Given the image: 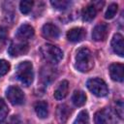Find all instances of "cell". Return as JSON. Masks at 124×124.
<instances>
[{"mask_svg": "<svg viewBox=\"0 0 124 124\" xmlns=\"http://www.w3.org/2000/svg\"><path fill=\"white\" fill-rule=\"evenodd\" d=\"M87 88L97 97H105L108 93V88L107 83L99 78H93L88 79L87 81Z\"/></svg>", "mask_w": 124, "mask_h": 124, "instance_id": "277c9868", "label": "cell"}, {"mask_svg": "<svg viewBox=\"0 0 124 124\" xmlns=\"http://www.w3.org/2000/svg\"><path fill=\"white\" fill-rule=\"evenodd\" d=\"M8 106L6 105L5 101L3 99H0V119H3L8 114Z\"/></svg>", "mask_w": 124, "mask_h": 124, "instance_id": "d4e9b609", "label": "cell"}, {"mask_svg": "<svg viewBox=\"0 0 124 124\" xmlns=\"http://www.w3.org/2000/svg\"><path fill=\"white\" fill-rule=\"evenodd\" d=\"M40 53L46 61H47L51 64H57L63 58L62 50L58 46L50 45V44L43 45L40 47Z\"/></svg>", "mask_w": 124, "mask_h": 124, "instance_id": "3957f363", "label": "cell"}, {"mask_svg": "<svg viewBox=\"0 0 124 124\" xmlns=\"http://www.w3.org/2000/svg\"><path fill=\"white\" fill-rule=\"evenodd\" d=\"M10 68H11V65L8 61L4 59H0V76L6 75L10 71Z\"/></svg>", "mask_w": 124, "mask_h": 124, "instance_id": "cb8c5ba5", "label": "cell"}, {"mask_svg": "<svg viewBox=\"0 0 124 124\" xmlns=\"http://www.w3.org/2000/svg\"><path fill=\"white\" fill-rule=\"evenodd\" d=\"M108 34V26L107 23L97 24L92 31V39L96 42H103L107 39Z\"/></svg>", "mask_w": 124, "mask_h": 124, "instance_id": "9c48e42d", "label": "cell"}, {"mask_svg": "<svg viewBox=\"0 0 124 124\" xmlns=\"http://www.w3.org/2000/svg\"><path fill=\"white\" fill-rule=\"evenodd\" d=\"M94 66V60L91 51L87 47H80L76 54V68L81 73L89 72Z\"/></svg>", "mask_w": 124, "mask_h": 124, "instance_id": "6da1fadb", "label": "cell"}, {"mask_svg": "<svg viewBox=\"0 0 124 124\" xmlns=\"http://www.w3.org/2000/svg\"><path fill=\"white\" fill-rule=\"evenodd\" d=\"M2 124H20V119L17 115H13L6 119Z\"/></svg>", "mask_w": 124, "mask_h": 124, "instance_id": "4316f807", "label": "cell"}, {"mask_svg": "<svg viewBox=\"0 0 124 124\" xmlns=\"http://www.w3.org/2000/svg\"><path fill=\"white\" fill-rule=\"evenodd\" d=\"M86 36V31L82 27H74L67 32V39L70 42L78 43L82 41Z\"/></svg>", "mask_w": 124, "mask_h": 124, "instance_id": "7c38bea8", "label": "cell"}, {"mask_svg": "<svg viewBox=\"0 0 124 124\" xmlns=\"http://www.w3.org/2000/svg\"><path fill=\"white\" fill-rule=\"evenodd\" d=\"M115 111H116V114L120 118H123V102H122V100H119V101L116 102Z\"/></svg>", "mask_w": 124, "mask_h": 124, "instance_id": "484cf974", "label": "cell"}, {"mask_svg": "<svg viewBox=\"0 0 124 124\" xmlns=\"http://www.w3.org/2000/svg\"><path fill=\"white\" fill-rule=\"evenodd\" d=\"M35 34V31H34V28L30 25V24H27V23H24L22 25H20L18 27V29L16 30V37L17 38V40L19 42H26L27 40L31 39Z\"/></svg>", "mask_w": 124, "mask_h": 124, "instance_id": "ba28073f", "label": "cell"}, {"mask_svg": "<svg viewBox=\"0 0 124 124\" xmlns=\"http://www.w3.org/2000/svg\"><path fill=\"white\" fill-rule=\"evenodd\" d=\"M117 10H118L117 4H115V3L110 4V5L108 6V8L106 14H105V17H106L107 19H111V18H113L114 16L116 15V13H117Z\"/></svg>", "mask_w": 124, "mask_h": 124, "instance_id": "603a6c76", "label": "cell"}, {"mask_svg": "<svg viewBox=\"0 0 124 124\" xmlns=\"http://www.w3.org/2000/svg\"><path fill=\"white\" fill-rule=\"evenodd\" d=\"M34 5V2L33 1H30V0H23L19 3V9H20V12L22 14H28L31 12L32 10V7Z\"/></svg>", "mask_w": 124, "mask_h": 124, "instance_id": "44dd1931", "label": "cell"}, {"mask_svg": "<svg viewBox=\"0 0 124 124\" xmlns=\"http://www.w3.org/2000/svg\"><path fill=\"white\" fill-rule=\"evenodd\" d=\"M16 78L18 80L24 84L25 86L31 85L34 79V72H33V65L30 61H23L18 64L16 68Z\"/></svg>", "mask_w": 124, "mask_h": 124, "instance_id": "7a4b0ae2", "label": "cell"}, {"mask_svg": "<svg viewBox=\"0 0 124 124\" xmlns=\"http://www.w3.org/2000/svg\"><path fill=\"white\" fill-rule=\"evenodd\" d=\"M70 113H71V109L67 105H59L57 107L56 116H57V119L59 120V122L65 123L67 121V119L69 118Z\"/></svg>", "mask_w": 124, "mask_h": 124, "instance_id": "2e32d148", "label": "cell"}, {"mask_svg": "<svg viewBox=\"0 0 124 124\" xmlns=\"http://www.w3.org/2000/svg\"><path fill=\"white\" fill-rule=\"evenodd\" d=\"M72 101L76 107H82L86 102V95L81 90H76L72 96Z\"/></svg>", "mask_w": 124, "mask_h": 124, "instance_id": "ac0fdd59", "label": "cell"}, {"mask_svg": "<svg viewBox=\"0 0 124 124\" xmlns=\"http://www.w3.org/2000/svg\"><path fill=\"white\" fill-rule=\"evenodd\" d=\"M42 35L48 40H56L60 35L59 28L52 23H46L42 28Z\"/></svg>", "mask_w": 124, "mask_h": 124, "instance_id": "8fae6325", "label": "cell"}, {"mask_svg": "<svg viewBox=\"0 0 124 124\" xmlns=\"http://www.w3.org/2000/svg\"><path fill=\"white\" fill-rule=\"evenodd\" d=\"M50 4L56 10L62 11V10H66L70 6L71 2L70 1H67V0H54V1H50Z\"/></svg>", "mask_w": 124, "mask_h": 124, "instance_id": "7402d4cb", "label": "cell"}, {"mask_svg": "<svg viewBox=\"0 0 124 124\" xmlns=\"http://www.w3.org/2000/svg\"><path fill=\"white\" fill-rule=\"evenodd\" d=\"M55 69L47 66L46 68H43L42 69V73H41V77H42V79L45 81V82H49L51 80H53L55 78V74H54V71Z\"/></svg>", "mask_w": 124, "mask_h": 124, "instance_id": "d6986e66", "label": "cell"}, {"mask_svg": "<svg viewBox=\"0 0 124 124\" xmlns=\"http://www.w3.org/2000/svg\"><path fill=\"white\" fill-rule=\"evenodd\" d=\"M5 37H6V31L2 26H0V41H3Z\"/></svg>", "mask_w": 124, "mask_h": 124, "instance_id": "83f0119b", "label": "cell"}, {"mask_svg": "<svg viewBox=\"0 0 124 124\" xmlns=\"http://www.w3.org/2000/svg\"><path fill=\"white\" fill-rule=\"evenodd\" d=\"M6 96L9 100V102L14 106L22 105L24 103V99H25L24 94L18 86L12 85V86L8 87V89L6 91Z\"/></svg>", "mask_w": 124, "mask_h": 124, "instance_id": "5b68a950", "label": "cell"}, {"mask_svg": "<svg viewBox=\"0 0 124 124\" xmlns=\"http://www.w3.org/2000/svg\"><path fill=\"white\" fill-rule=\"evenodd\" d=\"M69 82L67 80H62L54 90V98L57 100H62L68 95Z\"/></svg>", "mask_w": 124, "mask_h": 124, "instance_id": "5bb4252c", "label": "cell"}, {"mask_svg": "<svg viewBox=\"0 0 124 124\" xmlns=\"http://www.w3.org/2000/svg\"><path fill=\"white\" fill-rule=\"evenodd\" d=\"M35 111H36V114L39 118L41 119H45L47 117L48 115V105L46 102L45 101H39L35 104Z\"/></svg>", "mask_w": 124, "mask_h": 124, "instance_id": "9a60e30c", "label": "cell"}, {"mask_svg": "<svg viewBox=\"0 0 124 124\" xmlns=\"http://www.w3.org/2000/svg\"><path fill=\"white\" fill-rule=\"evenodd\" d=\"M109 76L112 80L122 82L124 79V66L121 63H112L109 65Z\"/></svg>", "mask_w": 124, "mask_h": 124, "instance_id": "30bf717a", "label": "cell"}, {"mask_svg": "<svg viewBox=\"0 0 124 124\" xmlns=\"http://www.w3.org/2000/svg\"><path fill=\"white\" fill-rule=\"evenodd\" d=\"M111 48L120 57L124 56V42H123V37L121 34L116 33L113 35L112 40H111Z\"/></svg>", "mask_w": 124, "mask_h": 124, "instance_id": "4fadbf2b", "label": "cell"}, {"mask_svg": "<svg viewBox=\"0 0 124 124\" xmlns=\"http://www.w3.org/2000/svg\"><path fill=\"white\" fill-rule=\"evenodd\" d=\"M95 124H116L114 115L108 108H104L95 113Z\"/></svg>", "mask_w": 124, "mask_h": 124, "instance_id": "8992f818", "label": "cell"}, {"mask_svg": "<svg viewBox=\"0 0 124 124\" xmlns=\"http://www.w3.org/2000/svg\"><path fill=\"white\" fill-rule=\"evenodd\" d=\"M73 124H89V115L86 110H81Z\"/></svg>", "mask_w": 124, "mask_h": 124, "instance_id": "ffe728a7", "label": "cell"}, {"mask_svg": "<svg viewBox=\"0 0 124 124\" xmlns=\"http://www.w3.org/2000/svg\"><path fill=\"white\" fill-rule=\"evenodd\" d=\"M96 14H97L96 7H95L93 4L88 5V6H86L85 8H83V10H82V12H81L82 20H83V21H91V20L96 16Z\"/></svg>", "mask_w": 124, "mask_h": 124, "instance_id": "e0dca14e", "label": "cell"}, {"mask_svg": "<svg viewBox=\"0 0 124 124\" xmlns=\"http://www.w3.org/2000/svg\"><path fill=\"white\" fill-rule=\"evenodd\" d=\"M8 52L12 57H17L24 55L28 52V45L24 42H13L11 43Z\"/></svg>", "mask_w": 124, "mask_h": 124, "instance_id": "52a82bcc", "label": "cell"}]
</instances>
